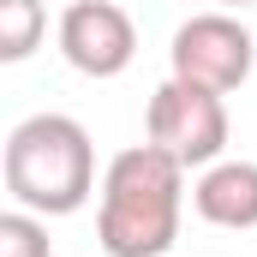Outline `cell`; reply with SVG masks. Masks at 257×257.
<instances>
[{
  "mask_svg": "<svg viewBox=\"0 0 257 257\" xmlns=\"http://www.w3.org/2000/svg\"><path fill=\"white\" fill-rule=\"evenodd\" d=\"M144 132H150V144L168 150L186 174H192V168H209V162H221V150H227V102H221V90L168 78V84H156V96H150Z\"/></svg>",
  "mask_w": 257,
  "mask_h": 257,
  "instance_id": "3",
  "label": "cell"
},
{
  "mask_svg": "<svg viewBox=\"0 0 257 257\" xmlns=\"http://www.w3.org/2000/svg\"><path fill=\"white\" fill-rule=\"evenodd\" d=\"M192 203L209 227H233V233L257 227V162H227V156L209 162L192 186Z\"/></svg>",
  "mask_w": 257,
  "mask_h": 257,
  "instance_id": "6",
  "label": "cell"
},
{
  "mask_svg": "<svg viewBox=\"0 0 257 257\" xmlns=\"http://www.w3.org/2000/svg\"><path fill=\"white\" fill-rule=\"evenodd\" d=\"M251 60H257V42H251V30L233 12H197V18H186L174 30V42H168L174 78L203 84V90H221V96L251 78Z\"/></svg>",
  "mask_w": 257,
  "mask_h": 257,
  "instance_id": "4",
  "label": "cell"
},
{
  "mask_svg": "<svg viewBox=\"0 0 257 257\" xmlns=\"http://www.w3.org/2000/svg\"><path fill=\"white\" fill-rule=\"evenodd\" d=\"M221 6H257V0H221Z\"/></svg>",
  "mask_w": 257,
  "mask_h": 257,
  "instance_id": "9",
  "label": "cell"
},
{
  "mask_svg": "<svg viewBox=\"0 0 257 257\" xmlns=\"http://www.w3.org/2000/svg\"><path fill=\"white\" fill-rule=\"evenodd\" d=\"M0 257H48V221L36 209H6L0 215Z\"/></svg>",
  "mask_w": 257,
  "mask_h": 257,
  "instance_id": "8",
  "label": "cell"
},
{
  "mask_svg": "<svg viewBox=\"0 0 257 257\" xmlns=\"http://www.w3.org/2000/svg\"><path fill=\"white\" fill-rule=\"evenodd\" d=\"M180 209H186V168L156 144H132L102 174L96 239L108 257H168L180 239Z\"/></svg>",
  "mask_w": 257,
  "mask_h": 257,
  "instance_id": "1",
  "label": "cell"
},
{
  "mask_svg": "<svg viewBox=\"0 0 257 257\" xmlns=\"http://www.w3.org/2000/svg\"><path fill=\"white\" fill-rule=\"evenodd\" d=\"M48 30L42 0H0V60H30Z\"/></svg>",
  "mask_w": 257,
  "mask_h": 257,
  "instance_id": "7",
  "label": "cell"
},
{
  "mask_svg": "<svg viewBox=\"0 0 257 257\" xmlns=\"http://www.w3.org/2000/svg\"><path fill=\"white\" fill-rule=\"evenodd\" d=\"M6 192L18 209L36 215H72L96 192V144L72 114H30L6 138Z\"/></svg>",
  "mask_w": 257,
  "mask_h": 257,
  "instance_id": "2",
  "label": "cell"
},
{
  "mask_svg": "<svg viewBox=\"0 0 257 257\" xmlns=\"http://www.w3.org/2000/svg\"><path fill=\"white\" fill-rule=\"evenodd\" d=\"M60 54L84 78H120L138 60V24L114 0H72L60 12Z\"/></svg>",
  "mask_w": 257,
  "mask_h": 257,
  "instance_id": "5",
  "label": "cell"
}]
</instances>
